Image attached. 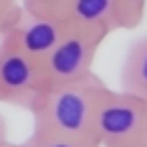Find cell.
<instances>
[{
  "instance_id": "obj_1",
  "label": "cell",
  "mask_w": 147,
  "mask_h": 147,
  "mask_svg": "<svg viewBox=\"0 0 147 147\" xmlns=\"http://www.w3.org/2000/svg\"><path fill=\"white\" fill-rule=\"evenodd\" d=\"M105 86L96 72L47 86L30 110L33 131L94 138V112Z\"/></svg>"
},
{
  "instance_id": "obj_2",
  "label": "cell",
  "mask_w": 147,
  "mask_h": 147,
  "mask_svg": "<svg viewBox=\"0 0 147 147\" xmlns=\"http://www.w3.org/2000/svg\"><path fill=\"white\" fill-rule=\"evenodd\" d=\"M147 100L128 91L105 86L94 112V138L100 147H126L142 140Z\"/></svg>"
},
{
  "instance_id": "obj_3",
  "label": "cell",
  "mask_w": 147,
  "mask_h": 147,
  "mask_svg": "<svg viewBox=\"0 0 147 147\" xmlns=\"http://www.w3.org/2000/svg\"><path fill=\"white\" fill-rule=\"evenodd\" d=\"M107 35L91 30V28H80V26H68L61 40L54 45V49L40 61L47 86L61 84V82H72L80 80L89 72H94V61L96 54Z\"/></svg>"
},
{
  "instance_id": "obj_4",
  "label": "cell",
  "mask_w": 147,
  "mask_h": 147,
  "mask_svg": "<svg viewBox=\"0 0 147 147\" xmlns=\"http://www.w3.org/2000/svg\"><path fill=\"white\" fill-rule=\"evenodd\" d=\"M45 89L42 63L21 51L7 35H0V103L30 112Z\"/></svg>"
},
{
  "instance_id": "obj_5",
  "label": "cell",
  "mask_w": 147,
  "mask_h": 147,
  "mask_svg": "<svg viewBox=\"0 0 147 147\" xmlns=\"http://www.w3.org/2000/svg\"><path fill=\"white\" fill-rule=\"evenodd\" d=\"M65 28H68V24H63L59 16L33 14V12L21 9L19 19H16L3 35H7L21 51H26L35 61H42L54 49V45L61 40Z\"/></svg>"
},
{
  "instance_id": "obj_6",
  "label": "cell",
  "mask_w": 147,
  "mask_h": 147,
  "mask_svg": "<svg viewBox=\"0 0 147 147\" xmlns=\"http://www.w3.org/2000/svg\"><path fill=\"white\" fill-rule=\"evenodd\" d=\"M59 19L68 26L91 28L103 35L119 30L115 0H61Z\"/></svg>"
},
{
  "instance_id": "obj_7",
  "label": "cell",
  "mask_w": 147,
  "mask_h": 147,
  "mask_svg": "<svg viewBox=\"0 0 147 147\" xmlns=\"http://www.w3.org/2000/svg\"><path fill=\"white\" fill-rule=\"evenodd\" d=\"M119 82L124 91L147 100V33L128 45Z\"/></svg>"
},
{
  "instance_id": "obj_8",
  "label": "cell",
  "mask_w": 147,
  "mask_h": 147,
  "mask_svg": "<svg viewBox=\"0 0 147 147\" xmlns=\"http://www.w3.org/2000/svg\"><path fill=\"white\" fill-rule=\"evenodd\" d=\"M19 147H100L96 138H77L51 131H33Z\"/></svg>"
},
{
  "instance_id": "obj_9",
  "label": "cell",
  "mask_w": 147,
  "mask_h": 147,
  "mask_svg": "<svg viewBox=\"0 0 147 147\" xmlns=\"http://www.w3.org/2000/svg\"><path fill=\"white\" fill-rule=\"evenodd\" d=\"M147 0H115V14L119 30H133L142 24Z\"/></svg>"
},
{
  "instance_id": "obj_10",
  "label": "cell",
  "mask_w": 147,
  "mask_h": 147,
  "mask_svg": "<svg viewBox=\"0 0 147 147\" xmlns=\"http://www.w3.org/2000/svg\"><path fill=\"white\" fill-rule=\"evenodd\" d=\"M21 9L33 12V14H49V16H59L61 0H16Z\"/></svg>"
},
{
  "instance_id": "obj_11",
  "label": "cell",
  "mask_w": 147,
  "mask_h": 147,
  "mask_svg": "<svg viewBox=\"0 0 147 147\" xmlns=\"http://www.w3.org/2000/svg\"><path fill=\"white\" fill-rule=\"evenodd\" d=\"M21 14L19 5H0V35H3Z\"/></svg>"
},
{
  "instance_id": "obj_12",
  "label": "cell",
  "mask_w": 147,
  "mask_h": 147,
  "mask_svg": "<svg viewBox=\"0 0 147 147\" xmlns=\"http://www.w3.org/2000/svg\"><path fill=\"white\" fill-rule=\"evenodd\" d=\"M7 142H9V128H7V119L0 112V147H5Z\"/></svg>"
},
{
  "instance_id": "obj_13",
  "label": "cell",
  "mask_w": 147,
  "mask_h": 147,
  "mask_svg": "<svg viewBox=\"0 0 147 147\" xmlns=\"http://www.w3.org/2000/svg\"><path fill=\"white\" fill-rule=\"evenodd\" d=\"M126 147H147V140H138V142H133V145H126Z\"/></svg>"
},
{
  "instance_id": "obj_14",
  "label": "cell",
  "mask_w": 147,
  "mask_h": 147,
  "mask_svg": "<svg viewBox=\"0 0 147 147\" xmlns=\"http://www.w3.org/2000/svg\"><path fill=\"white\" fill-rule=\"evenodd\" d=\"M0 5H19L16 0H0Z\"/></svg>"
},
{
  "instance_id": "obj_15",
  "label": "cell",
  "mask_w": 147,
  "mask_h": 147,
  "mask_svg": "<svg viewBox=\"0 0 147 147\" xmlns=\"http://www.w3.org/2000/svg\"><path fill=\"white\" fill-rule=\"evenodd\" d=\"M5 147H19V145H16V142H12V140H9V142H7Z\"/></svg>"
},
{
  "instance_id": "obj_16",
  "label": "cell",
  "mask_w": 147,
  "mask_h": 147,
  "mask_svg": "<svg viewBox=\"0 0 147 147\" xmlns=\"http://www.w3.org/2000/svg\"><path fill=\"white\" fill-rule=\"evenodd\" d=\"M142 140H147V124H145V136H142Z\"/></svg>"
}]
</instances>
